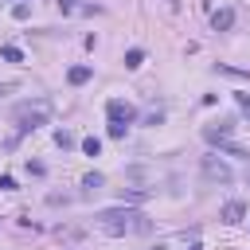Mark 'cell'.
Instances as JSON below:
<instances>
[{"mask_svg": "<svg viewBox=\"0 0 250 250\" xmlns=\"http://www.w3.org/2000/svg\"><path fill=\"white\" fill-rule=\"evenodd\" d=\"M94 227H98L102 234L121 238V234L148 230V219H145L141 211H133V207H109V211H98V215H94Z\"/></svg>", "mask_w": 250, "mask_h": 250, "instance_id": "6da1fadb", "label": "cell"}, {"mask_svg": "<svg viewBox=\"0 0 250 250\" xmlns=\"http://www.w3.org/2000/svg\"><path fill=\"white\" fill-rule=\"evenodd\" d=\"M51 113H55V105H51L47 98H31V102H20V105L12 109V117H16V125H20V133H31V129L47 125V121H51Z\"/></svg>", "mask_w": 250, "mask_h": 250, "instance_id": "7a4b0ae2", "label": "cell"}, {"mask_svg": "<svg viewBox=\"0 0 250 250\" xmlns=\"http://www.w3.org/2000/svg\"><path fill=\"white\" fill-rule=\"evenodd\" d=\"M105 113H109L113 125H133V121H137V109H133L129 102H121V98H113V102L105 105Z\"/></svg>", "mask_w": 250, "mask_h": 250, "instance_id": "3957f363", "label": "cell"}, {"mask_svg": "<svg viewBox=\"0 0 250 250\" xmlns=\"http://www.w3.org/2000/svg\"><path fill=\"white\" fill-rule=\"evenodd\" d=\"M203 180H211V184H230V168H227L219 156H203Z\"/></svg>", "mask_w": 250, "mask_h": 250, "instance_id": "277c9868", "label": "cell"}, {"mask_svg": "<svg viewBox=\"0 0 250 250\" xmlns=\"http://www.w3.org/2000/svg\"><path fill=\"white\" fill-rule=\"evenodd\" d=\"M242 215H246V203H238V199L223 203V211H219V219H223V223H242Z\"/></svg>", "mask_w": 250, "mask_h": 250, "instance_id": "5b68a950", "label": "cell"}, {"mask_svg": "<svg viewBox=\"0 0 250 250\" xmlns=\"http://www.w3.org/2000/svg\"><path fill=\"white\" fill-rule=\"evenodd\" d=\"M230 23H234V12H230V8H215V12H211V27H215V31H227Z\"/></svg>", "mask_w": 250, "mask_h": 250, "instance_id": "8992f818", "label": "cell"}, {"mask_svg": "<svg viewBox=\"0 0 250 250\" xmlns=\"http://www.w3.org/2000/svg\"><path fill=\"white\" fill-rule=\"evenodd\" d=\"M219 152H227V156H246V160H250V148H246V145H234L230 137L219 141Z\"/></svg>", "mask_w": 250, "mask_h": 250, "instance_id": "52a82bcc", "label": "cell"}, {"mask_svg": "<svg viewBox=\"0 0 250 250\" xmlns=\"http://www.w3.org/2000/svg\"><path fill=\"white\" fill-rule=\"evenodd\" d=\"M66 82H70V86L90 82V66H70V70H66Z\"/></svg>", "mask_w": 250, "mask_h": 250, "instance_id": "ba28073f", "label": "cell"}, {"mask_svg": "<svg viewBox=\"0 0 250 250\" xmlns=\"http://www.w3.org/2000/svg\"><path fill=\"white\" fill-rule=\"evenodd\" d=\"M0 59H4V62H23V51L8 43V47H0Z\"/></svg>", "mask_w": 250, "mask_h": 250, "instance_id": "9c48e42d", "label": "cell"}, {"mask_svg": "<svg viewBox=\"0 0 250 250\" xmlns=\"http://www.w3.org/2000/svg\"><path fill=\"white\" fill-rule=\"evenodd\" d=\"M55 145H59V148H74L78 141H74V133H70V129H59V133H55Z\"/></svg>", "mask_w": 250, "mask_h": 250, "instance_id": "30bf717a", "label": "cell"}, {"mask_svg": "<svg viewBox=\"0 0 250 250\" xmlns=\"http://www.w3.org/2000/svg\"><path fill=\"white\" fill-rule=\"evenodd\" d=\"M141 62H145V51H137V47H133V51H125V66H129V70H137Z\"/></svg>", "mask_w": 250, "mask_h": 250, "instance_id": "8fae6325", "label": "cell"}, {"mask_svg": "<svg viewBox=\"0 0 250 250\" xmlns=\"http://www.w3.org/2000/svg\"><path fill=\"white\" fill-rule=\"evenodd\" d=\"M102 184H105V180H102V172H90V176H82V188H86V191H98Z\"/></svg>", "mask_w": 250, "mask_h": 250, "instance_id": "7c38bea8", "label": "cell"}, {"mask_svg": "<svg viewBox=\"0 0 250 250\" xmlns=\"http://www.w3.org/2000/svg\"><path fill=\"white\" fill-rule=\"evenodd\" d=\"M82 152H86V156H98V152H102V141H98V137H86V141H82Z\"/></svg>", "mask_w": 250, "mask_h": 250, "instance_id": "4fadbf2b", "label": "cell"}, {"mask_svg": "<svg viewBox=\"0 0 250 250\" xmlns=\"http://www.w3.org/2000/svg\"><path fill=\"white\" fill-rule=\"evenodd\" d=\"M12 16H16V20H27V16H31V8H27V4H16V8H12Z\"/></svg>", "mask_w": 250, "mask_h": 250, "instance_id": "5bb4252c", "label": "cell"}, {"mask_svg": "<svg viewBox=\"0 0 250 250\" xmlns=\"http://www.w3.org/2000/svg\"><path fill=\"white\" fill-rule=\"evenodd\" d=\"M125 129H129V125H113V121H109V137H113V141H117V137H125Z\"/></svg>", "mask_w": 250, "mask_h": 250, "instance_id": "9a60e30c", "label": "cell"}, {"mask_svg": "<svg viewBox=\"0 0 250 250\" xmlns=\"http://www.w3.org/2000/svg\"><path fill=\"white\" fill-rule=\"evenodd\" d=\"M12 188H16V180L12 176H0V191H12Z\"/></svg>", "mask_w": 250, "mask_h": 250, "instance_id": "2e32d148", "label": "cell"}, {"mask_svg": "<svg viewBox=\"0 0 250 250\" xmlns=\"http://www.w3.org/2000/svg\"><path fill=\"white\" fill-rule=\"evenodd\" d=\"M238 105H242V113L250 117V94H238Z\"/></svg>", "mask_w": 250, "mask_h": 250, "instance_id": "e0dca14e", "label": "cell"}, {"mask_svg": "<svg viewBox=\"0 0 250 250\" xmlns=\"http://www.w3.org/2000/svg\"><path fill=\"white\" fill-rule=\"evenodd\" d=\"M59 8H62V12H74V8H78V0H59Z\"/></svg>", "mask_w": 250, "mask_h": 250, "instance_id": "ac0fdd59", "label": "cell"}, {"mask_svg": "<svg viewBox=\"0 0 250 250\" xmlns=\"http://www.w3.org/2000/svg\"><path fill=\"white\" fill-rule=\"evenodd\" d=\"M16 90V82H0V94H12Z\"/></svg>", "mask_w": 250, "mask_h": 250, "instance_id": "d6986e66", "label": "cell"}, {"mask_svg": "<svg viewBox=\"0 0 250 250\" xmlns=\"http://www.w3.org/2000/svg\"><path fill=\"white\" fill-rule=\"evenodd\" d=\"M188 250H199V242H191V246H188Z\"/></svg>", "mask_w": 250, "mask_h": 250, "instance_id": "ffe728a7", "label": "cell"}, {"mask_svg": "<svg viewBox=\"0 0 250 250\" xmlns=\"http://www.w3.org/2000/svg\"><path fill=\"white\" fill-rule=\"evenodd\" d=\"M246 184H250V168H246Z\"/></svg>", "mask_w": 250, "mask_h": 250, "instance_id": "44dd1931", "label": "cell"}, {"mask_svg": "<svg viewBox=\"0 0 250 250\" xmlns=\"http://www.w3.org/2000/svg\"><path fill=\"white\" fill-rule=\"evenodd\" d=\"M148 250H160V246H148Z\"/></svg>", "mask_w": 250, "mask_h": 250, "instance_id": "7402d4cb", "label": "cell"}]
</instances>
